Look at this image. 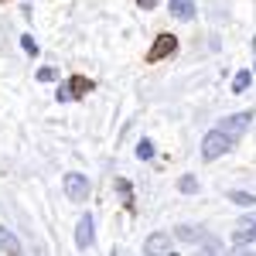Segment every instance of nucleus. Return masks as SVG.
Here are the masks:
<instances>
[{
	"mask_svg": "<svg viewBox=\"0 0 256 256\" xmlns=\"http://www.w3.org/2000/svg\"><path fill=\"white\" fill-rule=\"evenodd\" d=\"M250 123H253V113H232V116L218 120V130H226L229 137H236V134H242Z\"/></svg>",
	"mask_w": 256,
	"mask_h": 256,
	"instance_id": "6",
	"label": "nucleus"
},
{
	"mask_svg": "<svg viewBox=\"0 0 256 256\" xmlns=\"http://www.w3.org/2000/svg\"><path fill=\"white\" fill-rule=\"evenodd\" d=\"M171 250H174V239L168 236V232H154V236H147V242H144V253L164 256V253H171Z\"/></svg>",
	"mask_w": 256,
	"mask_h": 256,
	"instance_id": "7",
	"label": "nucleus"
},
{
	"mask_svg": "<svg viewBox=\"0 0 256 256\" xmlns=\"http://www.w3.org/2000/svg\"><path fill=\"white\" fill-rule=\"evenodd\" d=\"M174 52H178V38L174 34H160V38L147 48V62H150V65H154V62H164L168 55H174Z\"/></svg>",
	"mask_w": 256,
	"mask_h": 256,
	"instance_id": "5",
	"label": "nucleus"
},
{
	"mask_svg": "<svg viewBox=\"0 0 256 256\" xmlns=\"http://www.w3.org/2000/svg\"><path fill=\"white\" fill-rule=\"evenodd\" d=\"M140 7H144V10H150V7H158V0H137Z\"/></svg>",
	"mask_w": 256,
	"mask_h": 256,
	"instance_id": "19",
	"label": "nucleus"
},
{
	"mask_svg": "<svg viewBox=\"0 0 256 256\" xmlns=\"http://www.w3.org/2000/svg\"><path fill=\"white\" fill-rule=\"evenodd\" d=\"M178 192H184V195H195V192H198V178L184 174L181 181H178Z\"/></svg>",
	"mask_w": 256,
	"mask_h": 256,
	"instance_id": "12",
	"label": "nucleus"
},
{
	"mask_svg": "<svg viewBox=\"0 0 256 256\" xmlns=\"http://www.w3.org/2000/svg\"><path fill=\"white\" fill-rule=\"evenodd\" d=\"M76 246L79 250H89L92 246V216L79 218V226H76Z\"/></svg>",
	"mask_w": 256,
	"mask_h": 256,
	"instance_id": "9",
	"label": "nucleus"
},
{
	"mask_svg": "<svg viewBox=\"0 0 256 256\" xmlns=\"http://www.w3.org/2000/svg\"><path fill=\"white\" fill-rule=\"evenodd\" d=\"M250 79H253V72H239L236 79H232V92H246L250 89Z\"/></svg>",
	"mask_w": 256,
	"mask_h": 256,
	"instance_id": "13",
	"label": "nucleus"
},
{
	"mask_svg": "<svg viewBox=\"0 0 256 256\" xmlns=\"http://www.w3.org/2000/svg\"><path fill=\"white\" fill-rule=\"evenodd\" d=\"M86 92H92V79H89V76H72L68 82L58 86L55 99H58V102H72V99H82Z\"/></svg>",
	"mask_w": 256,
	"mask_h": 256,
	"instance_id": "2",
	"label": "nucleus"
},
{
	"mask_svg": "<svg viewBox=\"0 0 256 256\" xmlns=\"http://www.w3.org/2000/svg\"><path fill=\"white\" fill-rule=\"evenodd\" d=\"M20 48H24L28 55H38V44H34V38H31V34H24V38H20Z\"/></svg>",
	"mask_w": 256,
	"mask_h": 256,
	"instance_id": "17",
	"label": "nucleus"
},
{
	"mask_svg": "<svg viewBox=\"0 0 256 256\" xmlns=\"http://www.w3.org/2000/svg\"><path fill=\"white\" fill-rule=\"evenodd\" d=\"M120 195L126 198V208H130V181H120Z\"/></svg>",
	"mask_w": 256,
	"mask_h": 256,
	"instance_id": "18",
	"label": "nucleus"
},
{
	"mask_svg": "<svg viewBox=\"0 0 256 256\" xmlns=\"http://www.w3.org/2000/svg\"><path fill=\"white\" fill-rule=\"evenodd\" d=\"M195 4L192 0H171V18H178V20H195Z\"/></svg>",
	"mask_w": 256,
	"mask_h": 256,
	"instance_id": "10",
	"label": "nucleus"
},
{
	"mask_svg": "<svg viewBox=\"0 0 256 256\" xmlns=\"http://www.w3.org/2000/svg\"><path fill=\"white\" fill-rule=\"evenodd\" d=\"M58 79V72L52 68V65H44V68H38V82H55Z\"/></svg>",
	"mask_w": 256,
	"mask_h": 256,
	"instance_id": "16",
	"label": "nucleus"
},
{
	"mask_svg": "<svg viewBox=\"0 0 256 256\" xmlns=\"http://www.w3.org/2000/svg\"><path fill=\"white\" fill-rule=\"evenodd\" d=\"M0 253H18V239L10 236L7 229H0Z\"/></svg>",
	"mask_w": 256,
	"mask_h": 256,
	"instance_id": "11",
	"label": "nucleus"
},
{
	"mask_svg": "<svg viewBox=\"0 0 256 256\" xmlns=\"http://www.w3.org/2000/svg\"><path fill=\"white\" fill-rule=\"evenodd\" d=\"M236 246H246V242H256V216H246L236 226V236H232Z\"/></svg>",
	"mask_w": 256,
	"mask_h": 256,
	"instance_id": "8",
	"label": "nucleus"
},
{
	"mask_svg": "<svg viewBox=\"0 0 256 256\" xmlns=\"http://www.w3.org/2000/svg\"><path fill=\"white\" fill-rule=\"evenodd\" d=\"M174 236L184 239V242H202V250H208V253H218V250H222V242L208 239V232H202V229H195V226H178Z\"/></svg>",
	"mask_w": 256,
	"mask_h": 256,
	"instance_id": "3",
	"label": "nucleus"
},
{
	"mask_svg": "<svg viewBox=\"0 0 256 256\" xmlns=\"http://www.w3.org/2000/svg\"><path fill=\"white\" fill-rule=\"evenodd\" d=\"M137 158L140 160H150V158H154V144H150V140H140V144H137Z\"/></svg>",
	"mask_w": 256,
	"mask_h": 256,
	"instance_id": "14",
	"label": "nucleus"
},
{
	"mask_svg": "<svg viewBox=\"0 0 256 256\" xmlns=\"http://www.w3.org/2000/svg\"><path fill=\"white\" fill-rule=\"evenodd\" d=\"M229 202H236V205H256V198L246 195V192H229Z\"/></svg>",
	"mask_w": 256,
	"mask_h": 256,
	"instance_id": "15",
	"label": "nucleus"
},
{
	"mask_svg": "<svg viewBox=\"0 0 256 256\" xmlns=\"http://www.w3.org/2000/svg\"><path fill=\"white\" fill-rule=\"evenodd\" d=\"M89 178L79 174V171H72V174H65V195L72 198V202H86L89 198Z\"/></svg>",
	"mask_w": 256,
	"mask_h": 256,
	"instance_id": "4",
	"label": "nucleus"
},
{
	"mask_svg": "<svg viewBox=\"0 0 256 256\" xmlns=\"http://www.w3.org/2000/svg\"><path fill=\"white\" fill-rule=\"evenodd\" d=\"M229 147H232V137H229L226 130H208L205 140H202V158L216 160V158H222V154H229Z\"/></svg>",
	"mask_w": 256,
	"mask_h": 256,
	"instance_id": "1",
	"label": "nucleus"
}]
</instances>
